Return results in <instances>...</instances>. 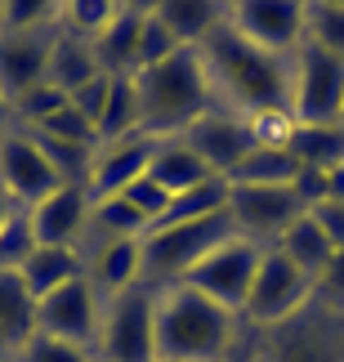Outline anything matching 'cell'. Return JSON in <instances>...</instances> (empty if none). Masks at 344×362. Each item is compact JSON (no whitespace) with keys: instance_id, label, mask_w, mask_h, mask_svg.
Listing matches in <instances>:
<instances>
[{"instance_id":"cell-42","label":"cell","mask_w":344,"mask_h":362,"mask_svg":"<svg viewBox=\"0 0 344 362\" xmlns=\"http://www.w3.org/2000/svg\"><path fill=\"white\" fill-rule=\"evenodd\" d=\"M13 215H18V206H13V197H9L5 188H0V224H9Z\"/></svg>"},{"instance_id":"cell-4","label":"cell","mask_w":344,"mask_h":362,"mask_svg":"<svg viewBox=\"0 0 344 362\" xmlns=\"http://www.w3.org/2000/svg\"><path fill=\"white\" fill-rule=\"evenodd\" d=\"M232 358L242 362H344V309L313 296L295 317L278 327H242ZM228 358V362H232Z\"/></svg>"},{"instance_id":"cell-21","label":"cell","mask_w":344,"mask_h":362,"mask_svg":"<svg viewBox=\"0 0 344 362\" xmlns=\"http://www.w3.org/2000/svg\"><path fill=\"white\" fill-rule=\"evenodd\" d=\"M36 336V300L27 296L23 277L0 269V358H13Z\"/></svg>"},{"instance_id":"cell-17","label":"cell","mask_w":344,"mask_h":362,"mask_svg":"<svg viewBox=\"0 0 344 362\" xmlns=\"http://www.w3.org/2000/svg\"><path fill=\"white\" fill-rule=\"evenodd\" d=\"M54 32L59 27H49V32H0V94L9 103L32 86H45Z\"/></svg>"},{"instance_id":"cell-43","label":"cell","mask_w":344,"mask_h":362,"mask_svg":"<svg viewBox=\"0 0 344 362\" xmlns=\"http://www.w3.org/2000/svg\"><path fill=\"white\" fill-rule=\"evenodd\" d=\"M331 197L344 202V165H340V170H331Z\"/></svg>"},{"instance_id":"cell-30","label":"cell","mask_w":344,"mask_h":362,"mask_svg":"<svg viewBox=\"0 0 344 362\" xmlns=\"http://www.w3.org/2000/svg\"><path fill=\"white\" fill-rule=\"evenodd\" d=\"M304 40L344 59V0H304Z\"/></svg>"},{"instance_id":"cell-24","label":"cell","mask_w":344,"mask_h":362,"mask_svg":"<svg viewBox=\"0 0 344 362\" xmlns=\"http://www.w3.org/2000/svg\"><path fill=\"white\" fill-rule=\"evenodd\" d=\"M153 9L184 49H197L224 23V5L219 0H153Z\"/></svg>"},{"instance_id":"cell-36","label":"cell","mask_w":344,"mask_h":362,"mask_svg":"<svg viewBox=\"0 0 344 362\" xmlns=\"http://www.w3.org/2000/svg\"><path fill=\"white\" fill-rule=\"evenodd\" d=\"M184 45L170 36V27L157 18V9L148 5V18H143V36H139V72L143 67H153V63H166L170 54H179Z\"/></svg>"},{"instance_id":"cell-10","label":"cell","mask_w":344,"mask_h":362,"mask_svg":"<svg viewBox=\"0 0 344 362\" xmlns=\"http://www.w3.org/2000/svg\"><path fill=\"white\" fill-rule=\"evenodd\" d=\"M99 317H103V296L94 291V282L85 273L72 277L59 291H49L45 300H36V331L40 336L81 344L90 354H94V340H99Z\"/></svg>"},{"instance_id":"cell-6","label":"cell","mask_w":344,"mask_h":362,"mask_svg":"<svg viewBox=\"0 0 344 362\" xmlns=\"http://www.w3.org/2000/svg\"><path fill=\"white\" fill-rule=\"evenodd\" d=\"M157 291L130 286L121 296L103 300L99 340H94V362H157V331H153Z\"/></svg>"},{"instance_id":"cell-25","label":"cell","mask_w":344,"mask_h":362,"mask_svg":"<svg viewBox=\"0 0 344 362\" xmlns=\"http://www.w3.org/2000/svg\"><path fill=\"white\" fill-rule=\"evenodd\" d=\"M273 246H278V250H282V255L291 259V264H299V269H304V273L313 277V282H318V273H322L326 264H331V255H336L331 238H326V233L318 228V219H313L309 211L299 215L295 224L286 228V233H282V238L273 242Z\"/></svg>"},{"instance_id":"cell-26","label":"cell","mask_w":344,"mask_h":362,"mask_svg":"<svg viewBox=\"0 0 344 362\" xmlns=\"http://www.w3.org/2000/svg\"><path fill=\"white\" fill-rule=\"evenodd\" d=\"M299 175V161L291 148H251L246 161L228 175V184H251V188H291Z\"/></svg>"},{"instance_id":"cell-48","label":"cell","mask_w":344,"mask_h":362,"mask_svg":"<svg viewBox=\"0 0 344 362\" xmlns=\"http://www.w3.org/2000/svg\"><path fill=\"white\" fill-rule=\"evenodd\" d=\"M0 130H5V125H0Z\"/></svg>"},{"instance_id":"cell-41","label":"cell","mask_w":344,"mask_h":362,"mask_svg":"<svg viewBox=\"0 0 344 362\" xmlns=\"http://www.w3.org/2000/svg\"><path fill=\"white\" fill-rule=\"evenodd\" d=\"M309 215L318 219V228L326 233V238H331V246L344 250V202H340V197H326V202L313 206Z\"/></svg>"},{"instance_id":"cell-32","label":"cell","mask_w":344,"mask_h":362,"mask_svg":"<svg viewBox=\"0 0 344 362\" xmlns=\"http://www.w3.org/2000/svg\"><path fill=\"white\" fill-rule=\"evenodd\" d=\"M112 9H117V0H63L59 5V27L81 36V40H94L107 27Z\"/></svg>"},{"instance_id":"cell-2","label":"cell","mask_w":344,"mask_h":362,"mask_svg":"<svg viewBox=\"0 0 344 362\" xmlns=\"http://www.w3.org/2000/svg\"><path fill=\"white\" fill-rule=\"evenodd\" d=\"M242 327L246 322L232 309L192 291L188 282L157 291V362H228L242 340Z\"/></svg>"},{"instance_id":"cell-9","label":"cell","mask_w":344,"mask_h":362,"mask_svg":"<svg viewBox=\"0 0 344 362\" xmlns=\"http://www.w3.org/2000/svg\"><path fill=\"white\" fill-rule=\"evenodd\" d=\"M259 259H264V246L251 242V238H242V233H232V238H228V242H219L210 255H206L197 269L184 277V282H188L192 291L210 296L215 304H224V309H232V313L242 317Z\"/></svg>"},{"instance_id":"cell-45","label":"cell","mask_w":344,"mask_h":362,"mask_svg":"<svg viewBox=\"0 0 344 362\" xmlns=\"http://www.w3.org/2000/svg\"><path fill=\"white\" fill-rule=\"evenodd\" d=\"M340 125H344V99H340Z\"/></svg>"},{"instance_id":"cell-33","label":"cell","mask_w":344,"mask_h":362,"mask_svg":"<svg viewBox=\"0 0 344 362\" xmlns=\"http://www.w3.org/2000/svg\"><path fill=\"white\" fill-rule=\"evenodd\" d=\"M59 5L63 0H0L5 32H49L59 27Z\"/></svg>"},{"instance_id":"cell-8","label":"cell","mask_w":344,"mask_h":362,"mask_svg":"<svg viewBox=\"0 0 344 362\" xmlns=\"http://www.w3.org/2000/svg\"><path fill=\"white\" fill-rule=\"evenodd\" d=\"M344 99V59L326 54L318 45H299L291 54V112L299 125H331L340 121Z\"/></svg>"},{"instance_id":"cell-39","label":"cell","mask_w":344,"mask_h":362,"mask_svg":"<svg viewBox=\"0 0 344 362\" xmlns=\"http://www.w3.org/2000/svg\"><path fill=\"white\" fill-rule=\"evenodd\" d=\"M295 197L304 202V211H313L318 202L331 197V170H318V165H299V175H295Z\"/></svg>"},{"instance_id":"cell-37","label":"cell","mask_w":344,"mask_h":362,"mask_svg":"<svg viewBox=\"0 0 344 362\" xmlns=\"http://www.w3.org/2000/svg\"><path fill=\"white\" fill-rule=\"evenodd\" d=\"M13 362H94V354L81 349V344H67V340H54V336H40L36 331V336L13 354Z\"/></svg>"},{"instance_id":"cell-20","label":"cell","mask_w":344,"mask_h":362,"mask_svg":"<svg viewBox=\"0 0 344 362\" xmlns=\"http://www.w3.org/2000/svg\"><path fill=\"white\" fill-rule=\"evenodd\" d=\"M99 72V59H94V40H81L72 32H54V45H49V67H45V81L63 94H76L81 86H90Z\"/></svg>"},{"instance_id":"cell-16","label":"cell","mask_w":344,"mask_h":362,"mask_svg":"<svg viewBox=\"0 0 344 362\" xmlns=\"http://www.w3.org/2000/svg\"><path fill=\"white\" fill-rule=\"evenodd\" d=\"M157 139L153 134H126V139H107V144L94 148L85 188L90 202H107L117 192H126L139 175H148V161H153Z\"/></svg>"},{"instance_id":"cell-28","label":"cell","mask_w":344,"mask_h":362,"mask_svg":"<svg viewBox=\"0 0 344 362\" xmlns=\"http://www.w3.org/2000/svg\"><path fill=\"white\" fill-rule=\"evenodd\" d=\"M291 152L299 165H318V170H340L344 165V125H299L291 139Z\"/></svg>"},{"instance_id":"cell-11","label":"cell","mask_w":344,"mask_h":362,"mask_svg":"<svg viewBox=\"0 0 344 362\" xmlns=\"http://www.w3.org/2000/svg\"><path fill=\"white\" fill-rule=\"evenodd\" d=\"M224 18L278 59H291L304 45V0H228Z\"/></svg>"},{"instance_id":"cell-35","label":"cell","mask_w":344,"mask_h":362,"mask_svg":"<svg viewBox=\"0 0 344 362\" xmlns=\"http://www.w3.org/2000/svg\"><path fill=\"white\" fill-rule=\"evenodd\" d=\"M117 197H121V202H130L134 211L143 215V224H148V228H157L161 219H166V211H170V192L161 188L153 175H139L126 192H117Z\"/></svg>"},{"instance_id":"cell-3","label":"cell","mask_w":344,"mask_h":362,"mask_svg":"<svg viewBox=\"0 0 344 362\" xmlns=\"http://www.w3.org/2000/svg\"><path fill=\"white\" fill-rule=\"evenodd\" d=\"M134 90H139V125L153 139L184 134L192 121L215 107L210 81L201 72L197 49H179L166 63H153L143 72H134Z\"/></svg>"},{"instance_id":"cell-40","label":"cell","mask_w":344,"mask_h":362,"mask_svg":"<svg viewBox=\"0 0 344 362\" xmlns=\"http://www.w3.org/2000/svg\"><path fill=\"white\" fill-rule=\"evenodd\" d=\"M313 296L322 304H331V309H344V250H336L331 264L318 273V282H313Z\"/></svg>"},{"instance_id":"cell-7","label":"cell","mask_w":344,"mask_h":362,"mask_svg":"<svg viewBox=\"0 0 344 362\" xmlns=\"http://www.w3.org/2000/svg\"><path fill=\"white\" fill-rule=\"evenodd\" d=\"M309 300H313V277L299 269V264L286 259L278 246H264V259H259V269H255L242 322L255 327V331L278 327L286 317H295Z\"/></svg>"},{"instance_id":"cell-5","label":"cell","mask_w":344,"mask_h":362,"mask_svg":"<svg viewBox=\"0 0 344 362\" xmlns=\"http://www.w3.org/2000/svg\"><path fill=\"white\" fill-rule=\"evenodd\" d=\"M237 224L232 215H210V219H188V224H157L143 233V286H174L210 255L219 242H228Z\"/></svg>"},{"instance_id":"cell-29","label":"cell","mask_w":344,"mask_h":362,"mask_svg":"<svg viewBox=\"0 0 344 362\" xmlns=\"http://www.w3.org/2000/svg\"><path fill=\"white\" fill-rule=\"evenodd\" d=\"M126 134H143V125H139V90H134V76H112L107 107H103V121H99V144H107V139H126Z\"/></svg>"},{"instance_id":"cell-31","label":"cell","mask_w":344,"mask_h":362,"mask_svg":"<svg viewBox=\"0 0 344 362\" xmlns=\"http://www.w3.org/2000/svg\"><path fill=\"white\" fill-rule=\"evenodd\" d=\"M246 130H251V144H255V148H291L299 121H295V112H291L286 103H278V107L246 112Z\"/></svg>"},{"instance_id":"cell-1","label":"cell","mask_w":344,"mask_h":362,"mask_svg":"<svg viewBox=\"0 0 344 362\" xmlns=\"http://www.w3.org/2000/svg\"><path fill=\"white\" fill-rule=\"evenodd\" d=\"M197 59H201L206 81H210L215 107L246 117V112L278 107L291 99V59H278V54L251 45L228 18L197 45Z\"/></svg>"},{"instance_id":"cell-12","label":"cell","mask_w":344,"mask_h":362,"mask_svg":"<svg viewBox=\"0 0 344 362\" xmlns=\"http://www.w3.org/2000/svg\"><path fill=\"white\" fill-rule=\"evenodd\" d=\"M63 179L49 165V157L40 152V144L18 125H5L0 130V188L13 197L18 211H32L40 197H49Z\"/></svg>"},{"instance_id":"cell-34","label":"cell","mask_w":344,"mask_h":362,"mask_svg":"<svg viewBox=\"0 0 344 362\" xmlns=\"http://www.w3.org/2000/svg\"><path fill=\"white\" fill-rule=\"evenodd\" d=\"M32 134H49V139H67V144H85V148H99V130L76 112L72 103H63L54 117H45L40 125H32Z\"/></svg>"},{"instance_id":"cell-13","label":"cell","mask_w":344,"mask_h":362,"mask_svg":"<svg viewBox=\"0 0 344 362\" xmlns=\"http://www.w3.org/2000/svg\"><path fill=\"white\" fill-rule=\"evenodd\" d=\"M228 215L237 224L242 238H251L259 246H273L286 228L304 215V202L295 197V188H251V184H232Z\"/></svg>"},{"instance_id":"cell-44","label":"cell","mask_w":344,"mask_h":362,"mask_svg":"<svg viewBox=\"0 0 344 362\" xmlns=\"http://www.w3.org/2000/svg\"><path fill=\"white\" fill-rule=\"evenodd\" d=\"M0 125H9V99L0 94Z\"/></svg>"},{"instance_id":"cell-47","label":"cell","mask_w":344,"mask_h":362,"mask_svg":"<svg viewBox=\"0 0 344 362\" xmlns=\"http://www.w3.org/2000/svg\"><path fill=\"white\" fill-rule=\"evenodd\" d=\"M0 362H13V358H0Z\"/></svg>"},{"instance_id":"cell-23","label":"cell","mask_w":344,"mask_h":362,"mask_svg":"<svg viewBox=\"0 0 344 362\" xmlns=\"http://www.w3.org/2000/svg\"><path fill=\"white\" fill-rule=\"evenodd\" d=\"M81 273H85V259H81V250H67V246H36L32 255H27V264L18 269L32 300H45L49 291L67 286Z\"/></svg>"},{"instance_id":"cell-18","label":"cell","mask_w":344,"mask_h":362,"mask_svg":"<svg viewBox=\"0 0 344 362\" xmlns=\"http://www.w3.org/2000/svg\"><path fill=\"white\" fill-rule=\"evenodd\" d=\"M143 18H148V5H139V0H117L107 27L94 36V59H99L103 76H134L139 72Z\"/></svg>"},{"instance_id":"cell-46","label":"cell","mask_w":344,"mask_h":362,"mask_svg":"<svg viewBox=\"0 0 344 362\" xmlns=\"http://www.w3.org/2000/svg\"><path fill=\"white\" fill-rule=\"evenodd\" d=\"M0 32H5V13H0Z\"/></svg>"},{"instance_id":"cell-22","label":"cell","mask_w":344,"mask_h":362,"mask_svg":"<svg viewBox=\"0 0 344 362\" xmlns=\"http://www.w3.org/2000/svg\"><path fill=\"white\" fill-rule=\"evenodd\" d=\"M148 175H153L157 184L170 192V197H179V192H188V188H197V184H206V179H210L206 161H201L179 134H174V139H157L153 161H148Z\"/></svg>"},{"instance_id":"cell-27","label":"cell","mask_w":344,"mask_h":362,"mask_svg":"<svg viewBox=\"0 0 344 362\" xmlns=\"http://www.w3.org/2000/svg\"><path fill=\"white\" fill-rule=\"evenodd\" d=\"M228 197H232V184L224 175H210L206 184L179 192L170 197V211L161 224H188V219H210V215H228Z\"/></svg>"},{"instance_id":"cell-19","label":"cell","mask_w":344,"mask_h":362,"mask_svg":"<svg viewBox=\"0 0 344 362\" xmlns=\"http://www.w3.org/2000/svg\"><path fill=\"white\" fill-rule=\"evenodd\" d=\"M81 259H85V277L94 282V291H99L103 300L143 282V238L94 242V246L81 250Z\"/></svg>"},{"instance_id":"cell-15","label":"cell","mask_w":344,"mask_h":362,"mask_svg":"<svg viewBox=\"0 0 344 362\" xmlns=\"http://www.w3.org/2000/svg\"><path fill=\"white\" fill-rule=\"evenodd\" d=\"M179 139H184V144L206 161V170L224 175V179L237 170V165L246 161V152L255 148L251 144V130H246V117L242 112H228V107H210V112L197 117Z\"/></svg>"},{"instance_id":"cell-38","label":"cell","mask_w":344,"mask_h":362,"mask_svg":"<svg viewBox=\"0 0 344 362\" xmlns=\"http://www.w3.org/2000/svg\"><path fill=\"white\" fill-rule=\"evenodd\" d=\"M107 90H112V76H94L90 86H81L76 94H67V103L76 107L81 117H85L94 130H99V121H103V107H107Z\"/></svg>"},{"instance_id":"cell-14","label":"cell","mask_w":344,"mask_h":362,"mask_svg":"<svg viewBox=\"0 0 344 362\" xmlns=\"http://www.w3.org/2000/svg\"><path fill=\"white\" fill-rule=\"evenodd\" d=\"M90 188L85 184H59L49 197H40L32 211H27V224H32V238L36 246H67V250H81L90 233Z\"/></svg>"}]
</instances>
